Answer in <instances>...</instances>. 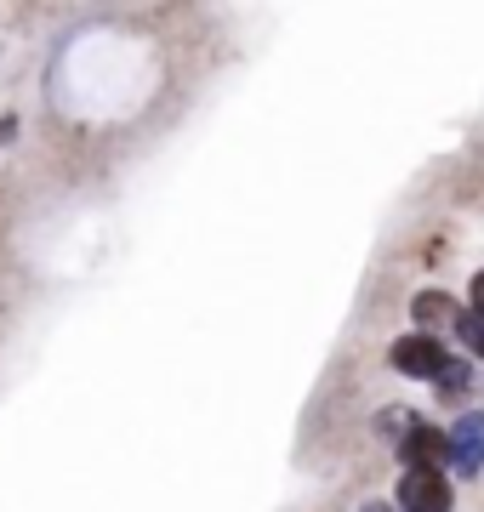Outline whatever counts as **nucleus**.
<instances>
[{"instance_id": "nucleus-5", "label": "nucleus", "mask_w": 484, "mask_h": 512, "mask_svg": "<svg viewBox=\"0 0 484 512\" xmlns=\"http://www.w3.org/2000/svg\"><path fill=\"white\" fill-rule=\"evenodd\" d=\"M416 319H422V325H439V319H456V308H450L445 291H422L416 296Z\"/></svg>"}, {"instance_id": "nucleus-1", "label": "nucleus", "mask_w": 484, "mask_h": 512, "mask_svg": "<svg viewBox=\"0 0 484 512\" xmlns=\"http://www.w3.org/2000/svg\"><path fill=\"white\" fill-rule=\"evenodd\" d=\"M445 365H450V348L439 336H428V330L393 342V370H399V376H439Z\"/></svg>"}, {"instance_id": "nucleus-9", "label": "nucleus", "mask_w": 484, "mask_h": 512, "mask_svg": "<svg viewBox=\"0 0 484 512\" xmlns=\"http://www.w3.org/2000/svg\"><path fill=\"white\" fill-rule=\"evenodd\" d=\"M12 137H18V120H12V114H0V143H12Z\"/></svg>"}, {"instance_id": "nucleus-7", "label": "nucleus", "mask_w": 484, "mask_h": 512, "mask_svg": "<svg viewBox=\"0 0 484 512\" xmlns=\"http://www.w3.org/2000/svg\"><path fill=\"white\" fill-rule=\"evenodd\" d=\"M450 325H456V336H462V348H473V353L484 359V319H479V313L462 308L456 319H450Z\"/></svg>"}, {"instance_id": "nucleus-4", "label": "nucleus", "mask_w": 484, "mask_h": 512, "mask_svg": "<svg viewBox=\"0 0 484 512\" xmlns=\"http://www.w3.org/2000/svg\"><path fill=\"white\" fill-rule=\"evenodd\" d=\"M399 456H405V467H439V461H450V439L433 433V427H410Z\"/></svg>"}, {"instance_id": "nucleus-3", "label": "nucleus", "mask_w": 484, "mask_h": 512, "mask_svg": "<svg viewBox=\"0 0 484 512\" xmlns=\"http://www.w3.org/2000/svg\"><path fill=\"white\" fill-rule=\"evenodd\" d=\"M445 439H450V461H456V473H479V467H484V416H462Z\"/></svg>"}, {"instance_id": "nucleus-2", "label": "nucleus", "mask_w": 484, "mask_h": 512, "mask_svg": "<svg viewBox=\"0 0 484 512\" xmlns=\"http://www.w3.org/2000/svg\"><path fill=\"white\" fill-rule=\"evenodd\" d=\"M399 507L405 512H450V484L439 467H405L399 478Z\"/></svg>"}, {"instance_id": "nucleus-8", "label": "nucleus", "mask_w": 484, "mask_h": 512, "mask_svg": "<svg viewBox=\"0 0 484 512\" xmlns=\"http://www.w3.org/2000/svg\"><path fill=\"white\" fill-rule=\"evenodd\" d=\"M467 302H473V313H479V319H484V274L473 279V291H467Z\"/></svg>"}, {"instance_id": "nucleus-6", "label": "nucleus", "mask_w": 484, "mask_h": 512, "mask_svg": "<svg viewBox=\"0 0 484 512\" xmlns=\"http://www.w3.org/2000/svg\"><path fill=\"white\" fill-rule=\"evenodd\" d=\"M433 382H439V399H445V404H456V399L467 393V365H462V359H450V365L439 370Z\"/></svg>"}]
</instances>
